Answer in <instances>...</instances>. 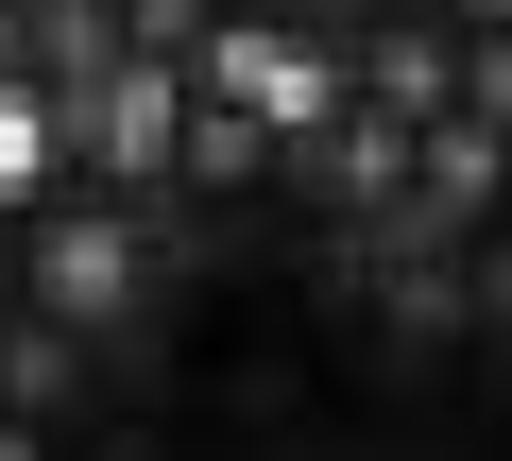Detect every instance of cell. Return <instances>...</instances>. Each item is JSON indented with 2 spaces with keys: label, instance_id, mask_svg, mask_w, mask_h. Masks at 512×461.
Returning <instances> with one entry per match:
<instances>
[{
  "label": "cell",
  "instance_id": "cell-5",
  "mask_svg": "<svg viewBox=\"0 0 512 461\" xmlns=\"http://www.w3.org/2000/svg\"><path fill=\"white\" fill-rule=\"evenodd\" d=\"M427 120L478 137V154H512V0H461V18H444V52H427Z\"/></svg>",
  "mask_w": 512,
  "mask_h": 461
},
{
  "label": "cell",
  "instance_id": "cell-2",
  "mask_svg": "<svg viewBox=\"0 0 512 461\" xmlns=\"http://www.w3.org/2000/svg\"><path fill=\"white\" fill-rule=\"evenodd\" d=\"M410 171H427V103L410 86H376V69H342L308 120H291V188H325V205H410Z\"/></svg>",
  "mask_w": 512,
  "mask_h": 461
},
{
  "label": "cell",
  "instance_id": "cell-1",
  "mask_svg": "<svg viewBox=\"0 0 512 461\" xmlns=\"http://www.w3.org/2000/svg\"><path fill=\"white\" fill-rule=\"evenodd\" d=\"M0 308L52 325V342H120L154 308V205L137 188H86V171L18 188V222H0Z\"/></svg>",
  "mask_w": 512,
  "mask_h": 461
},
{
  "label": "cell",
  "instance_id": "cell-3",
  "mask_svg": "<svg viewBox=\"0 0 512 461\" xmlns=\"http://www.w3.org/2000/svg\"><path fill=\"white\" fill-rule=\"evenodd\" d=\"M274 188H291V120H274V86H256V69H205L188 154H171V205H274Z\"/></svg>",
  "mask_w": 512,
  "mask_h": 461
},
{
  "label": "cell",
  "instance_id": "cell-6",
  "mask_svg": "<svg viewBox=\"0 0 512 461\" xmlns=\"http://www.w3.org/2000/svg\"><path fill=\"white\" fill-rule=\"evenodd\" d=\"M103 52H86V18L69 0H0V86H35V103H69Z\"/></svg>",
  "mask_w": 512,
  "mask_h": 461
},
{
  "label": "cell",
  "instance_id": "cell-4",
  "mask_svg": "<svg viewBox=\"0 0 512 461\" xmlns=\"http://www.w3.org/2000/svg\"><path fill=\"white\" fill-rule=\"evenodd\" d=\"M205 18H222L239 52H308V69H376V52H410V35H444L461 0H205Z\"/></svg>",
  "mask_w": 512,
  "mask_h": 461
}]
</instances>
